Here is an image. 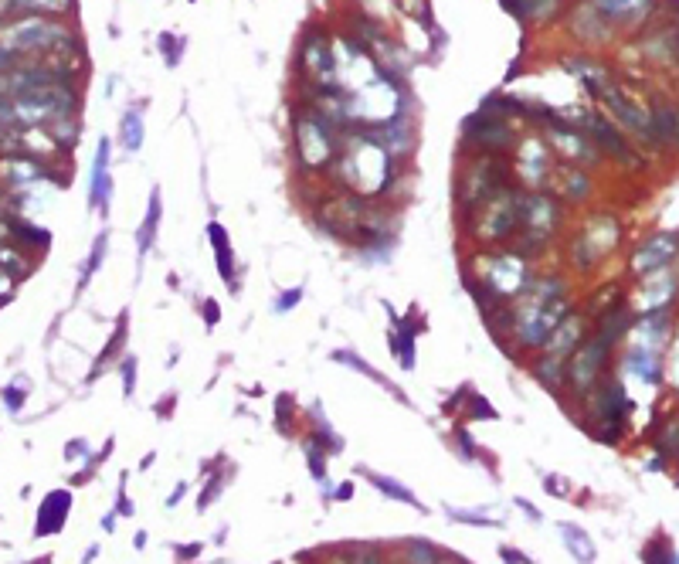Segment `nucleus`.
<instances>
[{"mask_svg": "<svg viewBox=\"0 0 679 564\" xmlns=\"http://www.w3.org/2000/svg\"><path fill=\"white\" fill-rule=\"evenodd\" d=\"M517 507L523 510V514H527L530 520H544V517H540V510L537 507H530V503L527 500H523V497H517Z\"/></svg>", "mask_w": 679, "mask_h": 564, "instance_id": "de8ad7c7", "label": "nucleus"}, {"mask_svg": "<svg viewBox=\"0 0 679 564\" xmlns=\"http://www.w3.org/2000/svg\"><path fill=\"white\" fill-rule=\"evenodd\" d=\"M225 490V476H211V483H208V490H201V497H197V510H208L214 500H218V493Z\"/></svg>", "mask_w": 679, "mask_h": 564, "instance_id": "f704fd0d", "label": "nucleus"}, {"mask_svg": "<svg viewBox=\"0 0 679 564\" xmlns=\"http://www.w3.org/2000/svg\"><path fill=\"white\" fill-rule=\"evenodd\" d=\"M204 316H208V327H218L221 310H218V303H214V299H204Z\"/></svg>", "mask_w": 679, "mask_h": 564, "instance_id": "37998d69", "label": "nucleus"}, {"mask_svg": "<svg viewBox=\"0 0 679 564\" xmlns=\"http://www.w3.org/2000/svg\"><path fill=\"white\" fill-rule=\"evenodd\" d=\"M143 133H146L143 113H140V109H126L123 119H119V143H123V150L126 153H140Z\"/></svg>", "mask_w": 679, "mask_h": 564, "instance_id": "b1692460", "label": "nucleus"}, {"mask_svg": "<svg viewBox=\"0 0 679 564\" xmlns=\"http://www.w3.org/2000/svg\"><path fill=\"white\" fill-rule=\"evenodd\" d=\"M208 242H211V249H214V266H218L221 282H225L231 293H238L235 249H231V238H228V232H225V225H221V221H211V225H208Z\"/></svg>", "mask_w": 679, "mask_h": 564, "instance_id": "4468645a", "label": "nucleus"}, {"mask_svg": "<svg viewBox=\"0 0 679 564\" xmlns=\"http://www.w3.org/2000/svg\"><path fill=\"white\" fill-rule=\"evenodd\" d=\"M656 126H659V133H676V119H673V113H669V109H656Z\"/></svg>", "mask_w": 679, "mask_h": 564, "instance_id": "a19ab883", "label": "nucleus"}, {"mask_svg": "<svg viewBox=\"0 0 679 564\" xmlns=\"http://www.w3.org/2000/svg\"><path fill=\"white\" fill-rule=\"evenodd\" d=\"M116 500H119V503H116V514L133 517V503H130V497H126V476L119 480V497H116Z\"/></svg>", "mask_w": 679, "mask_h": 564, "instance_id": "ea45409f", "label": "nucleus"}, {"mask_svg": "<svg viewBox=\"0 0 679 564\" xmlns=\"http://www.w3.org/2000/svg\"><path fill=\"white\" fill-rule=\"evenodd\" d=\"M68 510H72V493H68V490H51L48 497L41 500L34 537H48V534L62 531V524L68 520Z\"/></svg>", "mask_w": 679, "mask_h": 564, "instance_id": "dca6fc26", "label": "nucleus"}, {"mask_svg": "<svg viewBox=\"0 0 679 564\" xmlns=\"http://www.w3.org/2000/svg\"><path fill=\"white\" fill-rule=\"evenodd\" d=\"M75 96L72 89L62 85H41V89H24L17 96L0 102V123L4 126H41V123H55L72 113Z\"/></svg>", "mask_w": 679, "mask_h": 564, "instance_id": "f03ea898", "label": "nucleus"}, {"mask_svg": "<svg viewBox=\"0 0 679 564\" xmlns=\"http://www.w3.org/2000/svg\"><path fill=\"white\" fill-rule=\"evenodd\" d=\"M0 177H4L7 184H14V187H28L31 181H38L41 177V167L34 164V160H4L0 164Z\"/></svg>", "mask_w": 679, "mask_h": 564, "instance_id": "393cba45", "label": "nucleus"}, {"mask_svg": "<svg viewBox=\"0 0 679 564\" xmlns=\"http://www.w3.org/2000/svg\"><path fill=\"white\" fill-rule=\"evenodd\" d=\"M106 252H109V235L106 232H99V238L92 242V252H89V259H85V266H82V276H79V293L85 286L92 282V276L102 269V262H106Z\"/></svg>", "mask_w": 679, "mask_h": 564, "instance_id": "a878e982", "label": "nucleus"}, {"mask_svg": "<svg viewBox=\"0 0 679 564\" xmlns=\"http://www.w3.org/2000/svg\"><path fill=\"white\" fill-rule=\"evenodd\" d=\"M14 11H41V14H62L72 0H7Z\"/></svg>", "mask_w": 679, "mask_h": 564, "instance_id": "7c9ffc66", "label": "nucleus"}, {"mask_svg": "<svg viewBox=\"0 0 679 564\" xmlns=\"http://www.w3.org/2000/svg\"><path fill=\"white\" fill-rule=\"evenodd\" d=\"M676 133H679V119H676Z\"/></svg>", "mask_w": 679, "mask_h": 564, "instance_id": "864d4df0", "label": "nucleus"}, {"mask_svg": "<svg viewBox=\"0 0 679 564\" xmlns=\"http://www.w3.org/2000/svg\"><path fill=\"white\" fill-rule=\"evenodd\" d=\"M333 497H337L340 503H347L350 497H354V483H350V480H347V483H340L337 490H333Z\"/></svg>", "mask_w": 679, "mask_h": 564, "instance_id": "a18cd8bd", "label": "nucleus"}, {"mask_svg": "<svg viewBox=\"0 0 679 564\" xmlns=\"http://www.w3.org/2000/svg\"><path fill=\"white\" fill-rule=\"evenodd\" d=\"M323 113H299L296 119H292V133H296V147H299V157H303L306 167H323L326 160L337 153V147H333V136L330 130H326L323 123Z\"/></svg>", "mask_w": 679, "mask_h": 564, "instance_id": "6e6552de", "label": "nucleus"}, {"mask_svg": "<svg viewBox=\"0 0 679 564\" xmlns=\"http://www.w3.org/2000/svg\"><path fill=\"white\" fill-rule=\"evenodd\" d=\"M584 333H588V323H584L578 313H567L564 320L554 327V333H550L547 344L540 347V350H544V354H550V357H564V361H567V357H571L574 350L581 347Z\"/></svg>", "mask_w": 679, "mask_h": 564, "instance_id": "ddd939ff", "label": "nucleus"}, {"mask_svg": "<svg viewBox=\"0 0 679 564\" xmlns=\"http://www.w3.org/2000/svg\"><path fill=\"white\" fill-rule=\"evenodd\" d=\"M679 554L669 551V544L666 541H656V544H649L646 554H642V561L646 564H676Z\"/></svg>", "mask_w": 679, "mask_h": 564, "instance_id": "473e14b6", "label": "nucleus"}, {"mask_svg": "<svg viewBox=\"0 0 679 564\" xmlns=\"http://www.w3.org/2000/svg\"><path fill=\"white\" fill-rule=\"evenodd\" d=\"M174 551H177V558L191 561V558H197V551H204V544H180V548H174Z\"/></svg>", "mask_w": 679, "mask_h": 564, "instance_id": "c03bdc74", "label": "nucleus"}, {"mask_svg": "<svg viewBox=\"0 0 679 564\" xmlns=\"http://www.w3.org/2000/svg\"><path fill=\"white\" fill-rule=\"evenodd\" d=\"M350 564H384V558H381V551H377V548H357L354 561H350Z\"/></svg>", "mask_w": 679, "mask_h": 564, "instance_id": "58836bf2", "label": "nucleus"}, {"mask_svg": "<svg viewBox=\"0 0 679 564\" xmlns=\"http://www.w3.org/2000/svg\"><path fill=\"white\" fill-rule=\"evenodd\" d=\"M330 357H333V361H337V364L350 367V371H357V374H364V378H371L374 384H381V388H384V391H391V395L398 398V401H405V405H411V401H408V395H405V391L398 388V384H391L388 378H384L381 371H377V367H371V364L364 361V357H360V354H354V350H333Z\"/></svg>", "mask_w": 679, "mask_h": 564, "instance_id": "a211bd4d", "label": "nucleus"}, {"mask_svg": "<svg viewBox=\"0 0 679 564\" xmlns=\"http://www.w3.org/2000/svg\"><path fill=\"white\" fill-rule=\"evenodd\" d=\"M547 493H567V483H557V480H544Z\"/></svg>", "mask_w": 679, "mask_h": 564, "instance_id": "09e8293b", "label": "nucleus"}, {"mask_svg": "<svg viewBox=\"0 0 679 564\" xmlns=\"http://www.w3.org/2000/svg\"><path fill=\"white\" fill-rule=\"evenodd\" d=\"M184 493H187V483H177V486H174V493L167 497V510H174L177 503H180V497H184Z\"/></svg>", "mask_w": 679, "mask_h": 564, "instance_id": "49530a36", "label": "nucleus"}, {"mask_svg": "<svg viewBox=\"0 0 679 564\" xmlns=\"http://www.w3.org/2000/svg\"><path fill=\"white\" fill-rule=\"evenodd\" d=\"M303 68L309 75V82L316 85V92H337L340 89V75H337V62H333L330 48L320 34H309L306 45H303Z\"/></svg>", "mask_w": 679, "mask_h": 564, "instance_id": "1a4fd4ad", "label": "nucleus"}, {"mask_svg": "<svg viewBox=\"0 0 679 564\" xmlns=\"http://www.w3.org/2000/svg\"><path fill=\"white\" fill-rule=\"evenodd\" d=\"M595 7H598V14L625 21V17L642 14V7H649V0H595Z\"/></svg>", "mask_w": 679, "mask_h": 564, "instance_id": "cd10ccee", "label": "nucleus"}, {"mask_svg": "<svg viewBox=\"0 0 679 564\" xmlns=\"http://www.w3.org/2000/svg\"><path fill=\"white\" fill-rule=\"evenodd\" d=\"M394 330H391V354L398 357L405 371H415V344H418V316H398L391 303H384Z\"/></svg>", "mask_w": 679, "mask_h": 564, "instance_id": "f8f14e48", "label": "nucleus"}, {"mask_svg": "<svg viewBox=\"0 0 679 564\" xmlns=\"http://www.w3.org/2000/svg\"><path fill=\"white\" fill-rule=\"evenodd\" d=\"M550 140H554V147L561 150V153H567V157H574V160H595V150H591L588 136L567 130V126H561V123L550 130Z\"/></svg>", "mask_w": 679, "mask_h": 564, "instance_id": "412c9836", "label": "nucleus"}, {"mask_svg": "<svg viewBox=\"0 0 679 564\" xmlns=\"http://www.w3.org/2000/svg\"><path fill=\"white\" fill-rule=\"evenodd\" d=\"M520 204H523V194L517 187L503 184L500 191L489 194V198L472 211V235L483 245H503L510 242V238H517Z\"/></svg>", "mask_w": 679, "mask_h": 564, "instance_id": "7ed1b4c3", "label": "nucleus"}, {"mask_svg": "<svg viewBox=\"0 0 679 564\" xmlns=\"http://www.w3.org/2000/svg\"><path fill=\"white\" fill-rule=\"evenodd\" d=\"M466 136L469 140H476V147L489 153V150H510L513 136L506 130V119L493 116L489 109H479L476 116L466 119Z\"/></svg>", "mask_w": 679, "mask_h": 564, "instance_id": "9d476101", "label": "nucleus"}, {"mask_svg": "<svg viewBox=\"0 0 679 564\" xmlns=\"http://www.w3.org/2000/svg\"><path fill=\"white\" fill-rule=\"evenodd\" d=\"M11 51H7V48H0V72H4V68H11Z\"/></svg>", "mask_w": 679, "mask_h": 564, "instance_id": "8fccbe9b", "label": "nucleus"}, {"mask_svg": "<svg viewBox=\"0 0 679 564\" xmlns=\"http://www.w3.org/2000/svg\"><path fill=\"white\" fill-rule=\"evenodd\" d=\"M7 286H11V279L4 276V272H0V299H4V293H7Z\"/></svg>", "mask_w": 679, "mask_h": 564, "instance_id": "603ef678", "label": "nucleus"}, {"mask_svg": "<svg viewBox=\"0 0 679 564\" xmlns=\"http://www.w3.org/2000/svg\"><path fill=\"white\" fill-rule=\"evenodd\" d=\"M24 398H28V391H24V388H7L4 391V408H7V412H21Z\"/></svg>", "mask_w": 679, "mask_h": 564, "instance_id": "e433bc0d", "label": "nucleus"}, {"mask_svg": "<svg viewBox=\"0 0 679 564\" xmlns=\"http://www.w3.org/2000/svg\"><path fill=\"white\" fill-rule=\"evenodd\" d=\"M557 534H561L564 548L571 551V558L578 564H595L598 561V551H595V541H591L588 534H584V527L578 524H557Z\"/></svg>", "mask_w": 679, "mask_h": 564, "instance_id": "6ab92c4d", "label": "nucleus"}, {"mask_svg": "<svg viewBox=\"0 0 679 564\" xmlns=\"http://www.w3.org/2000/svg\"><path fill=\"white\" fill-rule=\"evenodd\" d=\"M68 45H72V31L55 21H48V17H21V21L7 24V28L0 31V48H7L11 55H21V51L68 48Z\"/></svg>", "mask_w": 679, "mask_h": 564, "instance_id": "423d86ee", "label": "nucleus"}, {"mask_svg": "<svg viewBox=\"0 0 679 564\" xmlns=\"http://www.w3.org/2000/svg\"><path fill=\"white\" fill-rule=\"evenodd\" d=\"M160 218H163V198H160V187H153L150 191V204H146V215H143V225L140 232H136V249H140V266L143 259L150 255V249L157 245V235H160Z\"/></svg>", "mask_w": 679, "mask_h": 564, "instance_id": "f3484780", "label": "nucleus"}, {"mask_svg": "<svg viewBox=\"0 0 679 564\" xmlns=\"http://www.w3.org/2000/svg\"><path fill=\"white\" fill-rule=\"evenodd\" d=\"M7 130H11V126L0 123V143H11V133H7Z\"/></svg>", "mask_w": 679, "mask_h": 564, "instance_id": "3c124183", "label": "nucleus"}, {"mask_svg": "<svg viewBox=\"0 0 679 564\" xmlns=\"http://www.w3.org/2000/svg\"><path fill=\"white\" fill-rule=\"evenodd\" d=\"M303 452H306V466H309V476H313L316 483H323L326 486V456H330V452H326L320 442L313 439V435H306L303 439Z\"/></svg>", "mask_w": 679, "mask_h": 564, "instance_id": "bb28decb", "label": "nucleus"}, {"mask_svg": "<svg viewBox=\"0 0 679 564\" xmlns=\"http://www.w3.org/2000/svg\"><path fill=\"white\" fill-rule=\"evenodd\" d=\"M500 170H503V164L496 157H489V153H479L469 167L459 170V181H455V204H459L462 218H472V211H476L489 194H496L506 184Z\"/></svg>", "mask_w": 679, "mask_h": 564, "instance_id": "39448f33", "label": "nucleus"}, {"mask_svg": "<svg viewBox=\"0 0 679 564\" xmlns=\"http://www.w3.org/2000/svg\"><path fill=\"white\" fill-rule=\"evenodd\" d=\"M92 456V449H89V442L85 439H72L65 446V459H89Z\"/></svg>", "mask_w": 679, "mask_h": 564, "instance_id": "4c0bfd02", "label": "nucleus"}, {"mask_svg": "<svg viewBox=\"0 0 679 564\" xmlns=\"http://www.w3.org/2000/svg\"><path fill=\"white\" fill-rule=\"evenodd\" d=\"M109 153L113 143L99 140L96 160H92V177H89V211L109 215V198H113V174H109Z\"/></svg>", "mask_w": 679, "mask_h": 564, "instance_id": "9b49d317", "label": "nucleus"}, {"mask_svg": "<svg viewBox=\"0 0 679 564\" xmlns=\"http://www.w3.org/2000/svg\"><path fill=\"white\" fill-rule=\"evenodd\" d=\"M357 473L364 476L367 483H374L377 490L384 493V497H391V500H398V503H408V507H415V510H425V507H421V500L415 497V493L408 490L405 483L391 480V476H384V473H374V469H364V466H360Z\"/></svg>", "mask_w": 679, "mask_h": 564, "instance_id": "aec40b11", "label": "nucleus"}, {"mask_svg": "<svg viewBox=\"0 0 679 564\" xmlns=\"http://www.w3.org/2000/svg\"><path fill=\"white\" fill-rule=\"evenodd\" d=\"M500 561L503 564H534L527 558V554H520L517 548H500Z\"/></svg>", "mask_w": 679, "mask_h": 564, "instance_id": "79ce46f5", "label": "nucleus"}, {"mask_svg": "<svg viewBox=\"0 0 679 564\" xmlns=\"http://www.w3.org/2000/svg\"><path fill=\"white\" fill-rule=\"evenodd\" d=\"M530 371H534V378L544 384L547 391H554V395L564 388V381H567V361H564V357L544 354L540 361H534V367H530Z\"/></svg>", "mask_w": 679, "mask_h": 564, "instance_id": "4be33fe9", "label": "nucleus"}, {"mask_svg": "<svg viewBox=\"0 0 679 564\" xmlns=\"http://www.w3.org/2000/svg\"><path fill=\"white\" fill-rule=\"evenodd\" d=\"M119 371H123V388H126V398H133V391H136V357H119Z\"/></svg>", "mask_w": 679, "mask_h": 564, "instance_id": "c9c22d12", "label": "nucleus"}, {"mask_svg": "<svg viewBox=\"0 0 679 564\" xmlns=\"http://www.w3.org/2000/svg\"><path fill=\"white\" fill-rule=\"evenodd\" d=\"M445 517L459 520V524H469V527H500V520L483 514V510H459V507H445Z\"/></svg>", "mask_w": 679, "mask_h": 564, "instance_id": "c756f323", "label": "nucleus"}, {"mask_svg": "<svg viewBox=\"0 0 679 564\" xmlns=\"http://www.w3.org/2000/svg\"><path fill=\"white\" fill-rule=\"evenodd\" d=\"M676 249H679V235H656V238H649V242L642 245L639 252H635L632 269L635 272H659V269H666L669 262H673Z\"/></svg>", "mask_w": 679, "mask_h": 564, "instance_id": "2eb2a0df", "label": "nucleus"}, {"mask_svg": "<svg viewBox=\"0 0 679 564\" xmlns=\"http://www.w3.org/2000/svg\"><path fill=\"white\" fill-rule=\"evenodd\" d=\"M405 558H408V564H442L438 551L428 541H421V537H411L405 544Z\"/></svg>", "mask_w": 679, "mask_h": 564, "instance_id": "c85d7f7f", "label": "nucleus"}, {"mask_svg": "<svg viewBox=\"0 0 679 564\" xmlns=\"http://www.w3.org/2000/svg\"><path fill=\"white\" fill-rule=\"evenodd\" d=\"M506 306H510V320H513L510 340H517L523 350H540L557 323L571 313V296H567L564 279L547 276V279H534Z\"/></svg>", "mask_w": 679, "mask_h": 564, "instance_id": "f257e3e1", "label": "nucleus"}, {"mask_svg": "<svg viewBox=\"0 0 679 564\" xmlns=\"http://www.w3.org/2000/svg\"><path fill=\"white\" fill-rule=\"evenodd\" d=\"M608 354H612V347H608L598 333L581 340V347L567 357V384L574 388V395H591L595 381L605 374Z\"/></svg>", "mask_w": 679, "mask_h": 564, "instance_id": "0eeeda50", "label": "nucleus"}, {"mask_svg": "<svg viewBox=\"0 0 679 564\" xmlns=\"http://www.w3.org/2000/svg\"><path fill=\"white\" fill-rule=\"evenodd\" d=\"M119 344H126V316H123V320H119V327H116V333H113V340H109V347L99 354V361H96V367H92V374H89V378H96V374H102V364H106V361H113V357L119 354Z\"/></svg>", "mask_w": 679, "mask_h": 564, "instance_id": "2f4dec72", "label": "nucleus"}, {"mask_svg": "<svg viewBox=\"0 0 679 564\" xmlns=\"http://www.w3.org/2000/svg\"><path fill=\"white\" fill-rule=\"evenodd\" d=\"M309 418H313V432H309V435H313V439L320 442V446H323L326 452H330V456H333V452H343V435L333 432V425H330V418L323 415V405H320V401H316V405L309 408Z\"/></svg>", "mask_w": 679, "mask_h": 564, "instance_id": "5701e85b", "label": "nucleus"}, {"mask_svg": "<svg viewBox=\"0 0 679 564\" xmlns=\"http://www.w3.org/2000/svg\"><path fill=\"white\" fill-rule=\"evenodd\" d=\"M472 269H476V279H483L489 289H493L500 299H513L520 296L523 289L534 282V272H530V259L520 255L517 249H503V252H486L472 259Z\"/></svg>", "mask_w": 679, "mask_h": 564, "instance_id": "20e7f679", "label": "nucleus"}, {"mask_svg": "<svg viewBox=\"0 0 679 564\" xmlns=\"http://www.w3.org/2000/svg\"><path fill=\"white\" fill-rule=\"evenodd\" d=\"M303 286H296V289H289V293H279V296H275V306H272V310L275 313H289V310H296V306L299 303H303Z\"/></svg>", "mask_w": 679, "mask_h": 564, "instance_id": "72a5a7b5", "label": "nucleus"}]
</instances>
